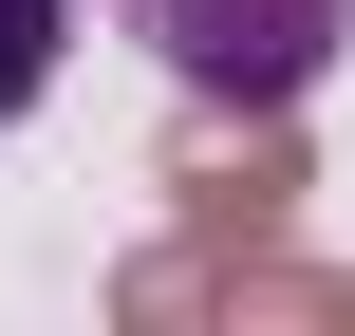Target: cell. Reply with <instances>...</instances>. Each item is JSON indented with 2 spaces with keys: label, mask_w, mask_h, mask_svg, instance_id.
I'll return each mask as SVG.
<instances>
[{
  "label": "cell",
  "mask_w": 355,
  "mask_h": 336,
  "mask_svg": "<svg viewBox=\"0 0 355 336\" xmlns=\"http://www.w3.org/2000/svg\"><path fill=\"white\" fill-rule=\"evenodd\" d=\"M187 94H225V112H300L318 75H337V37H355V0H112Z\"/></svg>",
  "instance_id": "1"
},
{
  "label": "cell",
  "mask_w": 355,
  "mask_h": 336,
  "mask_svg": "<svg viewBox=\"0 0 355 336\" xmlns=\"http://www.w3.org/2000/svg\"><path fill=\"white\" fill-rule=\"evenodd\" d=\"M168 187H187V224H206V243H262V224L300 206V131H281V112H243V131H225V94H206V112L168 131Z\"/></svg>",
  "instance_id": "2"
},
{
  "label": "cell",
  "mask_w": 355,
  "mask_h": 336,
  "mask_svg": "<svg viewBox=\"0 0 355 336\" xmlns=\"http://www.w3.org/2000/svg\"><path fill=\"white\" fill-rule=\"evenodd\" d=\"M56 37H75V0H0V112L56 94Z\"/></svg>",
  "instance_id": "3"
}]
</instances>
